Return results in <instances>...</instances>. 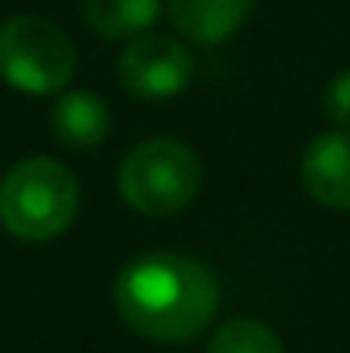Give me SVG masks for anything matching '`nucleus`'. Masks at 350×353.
Listing matches in <instances>:
<instances>
[{
	"label": "nucleus",
	"mask_w": 350,
	"mask_h": 353,
	"mask_svg": "<svg viewBox=\"0 0 350 353\" xmlns=\"http://www.w3.org/2000/svg\"><path fill=\"white\" fill-rule=\"evenodd\" d=\"M114 305L134 333L158 343H182L213 323L220 285L203 261L175 250H151L124 264L114 285Z\"/></svg>",
	"instance_id": "nucleus-1"
},
{
	"label": "nucleus",
	"mask_w": 350,
	"mask_h": 353,
	"mask_svg": "<svg viewBox=\"0 0 350 353\" xmlns=\"http://www.w3.org/2000/svg\"><path fill=\"white\" fill-rule=\"evenodd\" d=\"M79 213V179L55 158H24L0 182V227L17 240L62 236Z\"/></svg>",
	"instance_id": "nucleus-2"
},
{
	"label": "nucleus",
	"mask_w": 350,
	"mask_h": 353,
	"mask_svg": "<svg viewBox=\"0 0 350 353\" xmlns=\"http://www.w3.org/2000/svg\"><path fill=\"white\" fill-rule=\"evenodd\" d=\"M203 185L200 158L189 144L172 137L141 141L117 172L120 199L144 216H172L186 210Z\"/></svg>",
	"instance_id": "nucleus-3"
},
{
	"label": "nucleus",
	"mask_w": 350,
	"mask_h": 353,
	"mask_svg": "<svg viewBox=\"0 0 350 353\" xmlns=\"http://www.w3.org/2000/svg\"><path fill=\"white\" fill-rule=\"evenodd\" d=\"M0 76L21 93H62L76 76V48L55 21L17 14L0 24Z\"/></svg>",
	"instance_id": "nucleus-4"
},
{
	"label": "nucleus",
	"mask_w": 350,
	"mask_h": 353,
	"mask_svg": "<svg viewBox=\"0 0 350 353\" xmlns=\"http://www.w3.org/2000/svg\"><path fill=\"white\" fill-rule=\"evenodd\" d=\"M120 86L137 100H172L193 83V55L168 34H141L120 52Z\"/></svg>",
	"instance_id": "nucleus-5"
},
{
	"label": "nucleus",
	"mask_w": 350,
	"mask_h": 353,
	"mask_svg": "<svg viewBox=\"0 0 350 353\" xmlns=\"http://www.w3.org/2000/svg\"><path fill=\"white\" fill-rule=\"evenodd\" d=\"M306 192L327 210H350V134L327 130L313 137L299 165Z\"/></svg>",
	"instance_id": "nucleus-6"
},
{
	"label": "nucleus",
	"mask_w": 350,
	"mask_h": 353,
	"mask_svg": "<svg viewBox=\"0 0 350 353\" xmlns=\"http://www.w3.org/2000/svg\"><path fill=\"white\" fill-rule=\"evenodd\" d=\"M254 0H168L179 34L196 45H220L247 21Z\"/></svg>",
	"instance_id": "nucleus-7"
},
{
	"label": "nucleus",
	"mask_w": 350,
	"mask_h": 353,
	"mask_svg": "<svg viewBox=\"0 0 350 353\" xmlns=\"http://www.w3.org/2000/svg\"><path fill=\"white\" fill-rule=\"evenodd\" d=\"M48 120H52V134L66 148H76V151L97 148L110 134V107L90 90L62 93L52 103V117Z\"/></svg>",
	"instance_id": "nucleus-8"
},
{
	"label": "nucleus",
	"mask_w": 350,
	"mask_h": 353,
	"mask_svg": "<svg viewBox=\"0 0 350 353\" xmlns=\"http://www.w3.org/2000/svg\"><path fill=\"white\" fill-rule=\"evenodd\" d=\"M86 21L104 38H130L148 31L158 14L162 0H83Z\"/></svg>",
	"instance_id": "nucleus-9"
},
{
	"label": "nucleus",
	"mask_w": 350,
	"mask_h": 353,
	"mask_svg": "<svg viewBox=\"0 0 350 353\" xmlns=\"http://www.w3.org/2000/svg\"><path fill=\"white\" fill-rule=\"evenodd\" d=\"M210 353H285L278 333L261 319H231L213 333Z\"/></svg>",
	"instance_id": "nucleus-10"
},
{
	"label": "nucleus",
	"mask_w": 350,
	"mask_h": 353,
	"mask_svg": "<svg viewBox=\"0 0 350 353\" xmlns=\"http://www.w3.org/2000/svg\"><path fill=\"white\" fill-rule=\"evenodd\" d=\"M323 114L333 123V130H347L350 134V69L337 72L323 86Z\"/></svg>",
	"instance_id": "nucleus-11"
}]
</instances>
